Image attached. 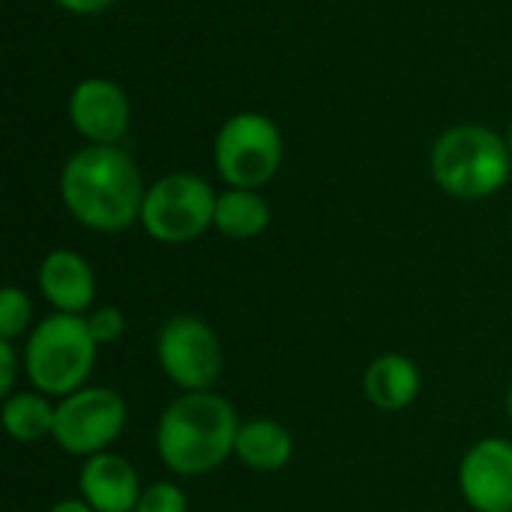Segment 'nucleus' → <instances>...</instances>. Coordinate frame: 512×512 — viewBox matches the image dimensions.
I'll list each match as a JSON object with an SVG mask.
<instances>
[{"label":"nucleus","mask_w":512,"mask_h":512,"mask_svg":"<svg viewBox=\"0 0 512 512\" xmlns=\"http://www.w3.org/2000/svg\"><path fill=\"white\" fill-rule=\"evenodd\" d=\"M66 210L93 231H126L141 219L144 180L135 159L117 144H87L69 156L60 174Z\"/></svg>","instance_id":"1"},{"label":"nucleus","mask_w":512,"mask_h":512,"mask_svg":"<svg viewBox=\"0 0 512 512\" xmlns=\"http://www.w3.org/2000/svg\"><path fill=\"white\" fill-rule=\"evenodd\" d=\"M240 423L234 408L216 393H186L159 420L156 447L162 462L183 477L219 468L237 447Z\"/></svg>","instance_id":"2"},{"label":"nucleus","mask_w":512,"mask_h":512,"mask_svg":"<svg viewBox=\"0 0 512 512\" xmlns=\"http://www.w3.org/2000/svg\"><path fill=\"white\" fill-rule=\"evenodd\" d=\"M512 171L510 144L486 126H453L432 147V177L456 198L495 195Z\"/></svg>","instance_id":"3"},{"label":"nucleus","mask_w":512,"mask_h":512,"mask_svg":"<svg viewBox=\"0 0 512 512\" xmlns=\"http://www.w3.org/2000/svg\"><path fill=\"white\" fill-rule=\"evenodd\" d=\"M96 345L84 318L66 312L45 318L33 330L24 354L33 387L48 396L78 393L96 363Z\"/></svg>","instance_id":"4"},{"label":"nucleus","mask_w":512,"mask_h":512,"mask_svg":"<svg viewBox=\"0 0 512 512\" xmlns=\"http://www.w3.org/2000/svg\"><path fill=\"white\" fill-rule=\"evenodd\" d=\"M213 156L231 189H258L282 165V132L267 114L240 111L222 123Z\"/></svg>","instance_id":"5"},{"label":"nucleus","mask_w":512,"mask_h":512,"mask_svg":"<svg viewBox=\"0 0 512 512\" xmlns=\"http://www.w3.org/2000/svg\"><path fill=\"white\" fill-rule=\"evenodd\" d=\"M216 201L207 180L177 171L147 189L141 222L159 243H189L216 222Z\"/></svg>","instance_id":"6"},{"label":"nucleus","mask_w":512,"mask_h":512,"mask_svg":"<svg viewBox=\"0 0 512 512\" xmlns=\"http://www.w3.org/2000/svg\"><path fill=\"white\" fill-rule=\"evenodd\" d=\"M126 426V405L108 387L78 390L57 408L54 438L72 456H96Z\"/></svg>","instance_id":"7"},{"label":"nucleus","mask_w":512,"mask_h":512,"mask_svg":"<svg viewBox=\"0 0 512 512\" xmlns=\"http://www.w3.org/2000/svg\"><path fill=\"white\" fill-rule=\"evenodd\" d=\"M156 354L165 375L189 393L210 390L222 369V348L216 333L204 321L189 315L171 318L159 330Z\"/></svg>","instance_id":"8"},{"label":"nucleus","mask_w":512,"mask_h":512,"mask_svg":"<svg viewBox=\"0 0 512 512\" xmlns=\"http://www.w3.org/2000/svg\"><path fill=\"white\" fill-rule=\"evenodd\" d=\"M69 120L90 144H117L129 132L132 108L111 78H84L69 96Z\"/></svg>","instance_id":"9"},{"label":"nucleus","mask_w":512,"mask_h":512,"mask_svg":"<svg viewBox=\"0 0 512 512\" xmlns=\"http://www.w3.org/2000/svg\"><path fill=\"white\" fill-rule=\"evenodd\" d=\"M462 492L477 512L512 510V444L489 438L480 441L462 462Z\"/></svg>","instance_id":"10"},{"label":"nucleus","mask_w":512,"mask_h":512,"mask_svg":"<svg viewBox=\"0 0 512 512\" xmlns=\"http://www.w3.org/2000/svg\"><path fill=\"white\" fill-rule=\"evenodd\" d=\"M84 504L96 512H135L138 507V474L132 465L111 453H96L81 471Z\"/></svg>","instance_id":"11"},{"label":"nucleus","mask_w":512,"mask_h":512,"mask_svg":"<svg viewBox=\"0 0 512 512\" xmlns=\"http://www.w3.org/2000/svg\"><path fill=\"white\" fill-rule=\"evenodd\" d=\"M39 288L51 306H57L66 315H78L93 303L96 282L90 264L81 255L57 249L39 267Z\"/></svg>","instance_id":"12"},{"label":"nucleus","mask_w":512,"mask_h":512,"mask_svg":"<svg viewBox=\"0 0 512 512\" xmlns=\"http://www.w3.org/2000/svg\"><path fill=\"white\" fill-rule=\"evenodd\" d=\"M366 396L375 408L381 411H402L408 408L417 393H420V375L417 366L408 357L399 354H387L378 357L369 369H366Z\"/></svg>","instance_id":"13"},{"label":"nucleus","mask_w":512,"mask_h":512,"mask_svg":"<svg viewBox=\"0 0 512 512\" xmlns=\"http://www.w3.org/2000/svg\"><path fill=\"white\" fill-rule=\"evenodd\" d=\"M291 450H294V444H291L288 429H282L273 420H252V423L240 426L237 447H234L240 462L249 465L252 471L285 468L291 459Z\"/></svg>","instance_id":"14"},{"label":"nucleus","mask_w":512,"mask_h":512,"mask_svg":"<svg viewBox=\"0 0 512 512\" xmlns=\"http://www.w3.org/2000/svg\"><path fill=\"white\" fill-rule=\"evenodd\" d=\"M270 222V207L255 189H228L216 201V228L231 240L258 237Z\"/></svg>","instance_id":"15"},{"label":"nucleus","mask_w":512,"mask_h":512,"mask_svg":"<svg viewBox=\"0 0 512 512\" xmlns=\"http://www.w3.org/2000/svg\"><path fill=\"white\" fill-rule=\"evenodd\" d=\"M54 420H57V408H51L48 399L39 393L9 396L3 405L6 432L24 444H33V441H42L45 435H54Z\"/></svg>","instance_id":"16"},{"label":"nucleus","mask_w":512,"mask_h":512,"mask_svg":"<svg viewBox=\"0 0 512 512\" xmlns=\"http://www.w3.org/2000/svg\"><path fill=\"white\" fill-rule=\"evenodd\" d=\"M30 324V300L18 288H3L0 294V336L12 339L24 333Z\"/></svg>","instance_id":"17"},{"label":"nucleus","mask_w":512,"mask_h":512,"mask_svg":"<svg viewBox=\"0 0 512 512\" xmlns=\"http://www.w3.org/2000/svg\"><path fill=\"white\" fill-rule=\"evenodd\" d=\"M135 512H186V495L171 483H156L141 492Z\"/></svg>","instance_id":"18"},{"label":"nucleus","mask_w":512,"mask_h":512,"mask_svg":"<svg viewBox=\"0 0 512 512\" xmlns=\"http://www.w3.org/2000/svg\"><path fill=\"white\" fill-rule=\"evenodd\" d=\"M87 327H90L93 339H96L99 345H105V342L120 339V333L126 330V321H123V312H120V309L102 306V309H96V312L87 318Z\"/></svg>","instance_id":"19"},{"label":"nucleus","mask_w":512,"mask_h":512,"mask_svg":"<svg viewBox=\"0 0 512 512\" xmlns=\"http://www.w3.org/2000/svg\"><path fill=\"white\" fill-rule=\"evenodd\" d=\"M15 384V351L9 345V339L0 342V393L9 396Z\"/></svg>","instance_id":"20"},{"label":"nucleus","mask_w":512,"mask_h":512,"mask_svg":"<svg viewBox=\"0 0 512 512\" xmlns=\"http://www.w3.org/2000/svg\"><path fill=\"white\" fill-rule=\"evenodd\" d=\"M54 3L66 12H75V15H93V12L114 6L117 0H54Z\"/></svg>","instance_id":"21"},{"label":"nucleus","mask_w":512,"mask_h":512,"mask_svg":"<svg viewBox=\"0 0 512 512\" xmlns=\"http://www.w3.org/2000/svg\"><path fill=\"white\" fill-rule=\"evenodd\" d=\"M51 512H96L90 504H81V501H60Z\"/></svg>","instance_id":"22"},{"label":"nucleus","mask_w":512,"mask_h":512,"mask_svg":"<svg viewBox=\"0 0 512 512\" xmlns=\"http://www.w3.org/2000/svg\"><path fill=\"white\" fill-rule=\"evenodd\" d=\"M507 144H510V150H512V123H510V135H507Z\"/></svg>","instance_id":"23"},{"label":"nucleus","mask_w":512,"mask_h":512,"mask_svg":"<svg viewBox=\"0 0 512 512\" xmlns=\"http://www.w3.org/2000/svg\"><path fill=\"white\" fill-rule=\"evenodd\" d=\"M510 417H512V390H510Z\"/></svg>","instance_id":"24"},{"label":"nucleus","mask_w":512,"mask_h":512,"mask_svg":"<svg viewBox=\"0 0 512 512\" xmlns=\"http://www.w3.org/2000/svg\"><path fill=\"white\" fill-rule=\"evenodd\" d=\"M510 512H512V510H510Z\"/></svg>","instance_id":"25"}]
</instances>
